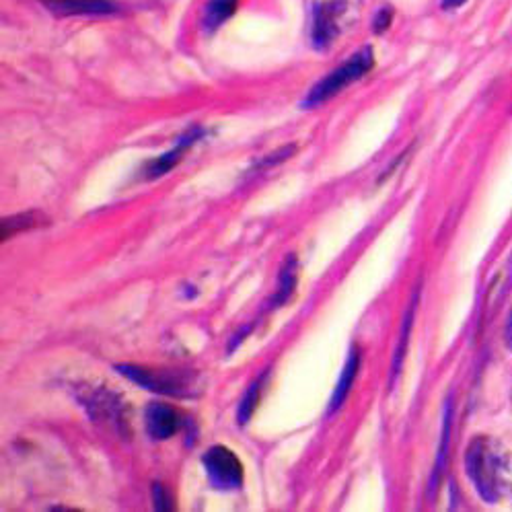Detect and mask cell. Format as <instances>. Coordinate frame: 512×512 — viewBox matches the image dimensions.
Returning <instances> with one entry per match:
<instances>
[{"label":"cell","mask_w":512,"mask_h":512,"mask_svg":"<svg viewBox=\"0 0 512 512\" xmlns=\"http://www.w3.org/2000/svg\"><path fill=\"white\" fill-rule=\"evenodd\" d=\"M48 223L50 221L42 212H23V214H15V216H7V218H3V225H0V239H3V243H5L17 233L46 227Z\"/></svg>","instance_id":"10"},{"label":"cell","mask_w":512,"mask_h":512,"mask_svg":"<svg viewBox=\"0 0 512 512\" xmlns=\"http://www.w3.org/2000/svg\"><path fill=\"white\" fill-rule=\"evenodd\" d=\"M153 500H155V508L161 510V512H167V510H173V504H171V496L165 492L163 484H155L153 486Z\"/></svg>","instance_id":"16"},{"label":"cell","mask_w":512,"mask_h":512,"mask_svg":"<svg viewBox=\"0 0 512 512\" xmlns=\"http://www.w3.org/2000/svg\"><path fill=\"white\" fill-rule=\"evenodd\" d=\"M358 369H360V350L358 346H352L350 354H348V360H346V367L342 371V377L334 389V395L332 399H329V408H327V414H334L342 408V404L346 401L352 385H354V379L358 375Z\"/></svg>","instance_id":"9"},{"label":"cell","mask_w":512,"mask_h":512,"mask_svg":"<svg viewBox=\"0 0 512 512\" xmlns=\"http://www.w3.org/2000/svg\"><path fill=\"white\" fill-rule=\"evenodd\" d=\"M237 7H239V0H208L204 17H202L204 29L212 33L218 27H223L235 15Z\"/></svg>","instance_id":"12"},{"label":"cell","mask_w":512,"mask_h":512,"mask_svg":"<svg viewBox=\"0 0 512 512\" xmlns=\"http://www.w3.org/2000/svg\"><path fill=\"white\" fill-rule=\"evenodd\" d=\"M202 465L206 469L210 484L216 490L231 492L243 486V463L229 447L225 445L210 447L202 457Z\"/></svg>","instance_id":"4"},{"label":"cell","mask_w":512,"mask_h":512,"mask_svg":"<svg viewBox=\"0 0 512 512\" xmlns=\"http://www.w3.org/2000/svg\"><path fill=\"white\" fill-rule=\"evenodd\" d=\"M391 19H393V13L391 9H381L377 15H375V21H373V29L375 33H383L389 29L391 25Z\"/></svg>","instance_id":"17"},{"label":"cell","mask_w":512,"mask_h":512,"mask_svg":"<svg viewBox=\"0 0 512 512\" xmlns=\"http://www.w3.org/2000/svg\"><path fill=\"white\" fill-rule=\"evenodd\" d=\"M116 371L130 379L132 383L140 385L146 391H153L159 395L169 397H192L196 395V377L186 373H175V371H153L138 367V364H118Z\"/></svg>","instance_id":"3"},{"label":"cell","mask_w":512,"mask_h":512,"mask_svg":"<svg viewBox=\"0 0 512 512\" xmlns=\"http://www.w3.org/2000/svg\"><path fill=\"white\" fill-rule=\"evenodd\" d=\"M299 284V262L295 255H290V258L284 262V268L280 272V280H278V290L272 299V307H282L286 305L292 295H295Z\"/></svg>","instance_id":"11"},{"label":"cell","mask_w":512,"mask_h":512,"mask_svg":"<svg viewBox=\"0 0 512 512\" xmlns=\"http://www.w3.org/2000/svg\"><path fill=\"white\" fill-rule=\"evenodd\" d=\"M412 319H414V307L408 311L406 319H404V332H401V344L395 352V360H393V377L397 375V364L401 362V358H404V352H406V346H408V340H410V327H412Z\"/></svg>","instance_id":"14"},{"label":"cell","mask_w":512,"mask_h":512,"mask_svg":"<svg viewBox=\"0 0 512 512\" xmlns=\"http://www.w3.org/2000/svg\"><path fill=\"white\" fill-rule=\"evenodd\" d=\"M465 469L475 490L490 504L512 490V457L488 436L475 438L469 445Z\"/></svg>","instance_id":"1"},{"label":"cell","mask_w":512,"mask_h":512,"mask_svg":"<svg viewBox=\"0 0 512 512\" xmlns=\"http://www.w3.org/2000/svg\"><path fill=\"white\" fill-rule=\"evenodd\" d=\"M506 342H508V348L512 350V313H510L508 323H506Z\"/></svg>","instance_id":"18"},{"label":"cell","mask_w":512,"mask_h":512,"mask_svg":"<svg viewBox=\"0 0 512 512\" xmlns=\"http://www.w3.org/2000/svg\"><path fill=\"white\" fill-rule=\"evenodd\" d=\"M465 3V0H443V7L445 9H457V7H461Z\"/></svg>","instance_id":"19"},{"label":"cell","mask_w":512,"mask_h":512,"mask_svg":"<svg viewBox=\"0 0 512 512\" xmlns=\"http://www.w3.org/2000/svg\"><path fill=\"white\" fill-rule=\"evenodd\" d=\"M202 136H204V130H200V128H192L188 134L181 136L179 142L175 144L173 151L161 155L159 159L151 161L149 165L144 167V171H142V173H144V179H157V177H163L165 173H169V171L181 161V157L186 155V151L190 149V146H192L198 138H202Z\"/></svg>","instance_id":"8"},{"label":"cell","mask_w":512,"mask_h":512,"mask_svg":"<svg viewBox=\"0 0 512 512\" xmlns=\"http://www.w3.org/2000/svg\"><path fill=\"white\" fill-rule=\"evenodd\" d=\"M144 426L155 441H167L184 426V416L167 404H151L144 412Z\"/></svg>","instance_id":"7"},{"label":"cell","mask_w":512,"mask_h":512,"mask_svg":"<svg viewBox=\"0 0 512 512\" xmlns=\"http://www.w3.org/2000/svg\"><path fill=\"white\" fill-rule=\"evenodd\" d=\"M264 381H266V373L258 381H253L249 385V389L245 391L241 404H239V410H237V420H239L241 426H245L251 420L255 408H258L260 397H262V389H264Z\"/></svg>","instance_id":"13"},{"label":"cell","mask_w":512,"mask_h":512,"mask_svg":"<svg viewBox=\"0 0 512 512\" xmlns=\"http://www.w3.org/2000/svg\"><path fill=\"white\" fill-rule=\"evenodd\" d=\"M348 9V0H315L311 40L315 50H327L340 33V19Z\"/></svg>","instance_id":"5"},{"label":"cell","mask_w":512,"mask_h":512,"mask_svg":"<svg viewBox=\"0 0 512 512\" xmlns=\"http://www.w3.org/2000/svg\"><path fill=\"white\" fill-rule=\"evenodd\" d=\"M56 17H107L116 15L114 0H40Z\"/></svg>","instance_id":"6"},{"label":"cell","mask_w":512,"mask_h":512,"mask_svg":"<svg viewBox=\"0 0 512 512\" xmlns=\"http://www.w3.org/2000/svg\"><path fill=\"white\" fill-rule=\"evenodd\" d=\"M295 151H297V146H295V144H290V146H286V149H280L278 153H274V155L266 157V159L258 165V169H266V167L270 169V167H274V165H278V163L286 161L288 157L295 155Z\"/></svg>","instance_id":"15"},{"label":"cell","mask_w":512,"mask_h":512,"mask_svg":"<svg viewBox=\"0 0 512 512\" xmlns=\"http://www.w3.org/2000/svg\"><path fill=\"white\" fill-rule=\"evenodd\" d=\"M375 66V56H373V48H362L358 50L350 60H346L344 64H340L336 70L329 72L327 77H323L305 97L303 107L305 109H315L321 107L323 103H327L329 99H334L336 95H340L346 87H350L352 83L360 81L364 75H369Z\"/></svg>","instance_id":"2"}]
</instances>
